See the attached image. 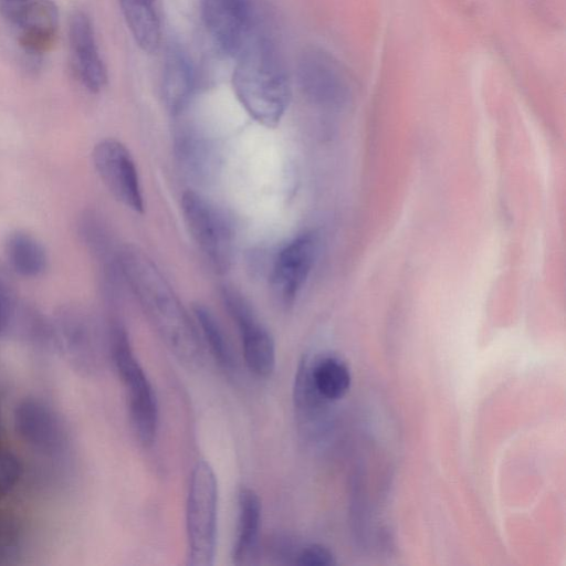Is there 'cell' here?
<instances>
[{"label": "cell", "mask_w": 566, "mask_h": 566, "mask_svg": "<svg viewBox=\"0 0 566 566\" xmlns=\"http://www.w3.org/2000/svg\"><path fill=\"white\" fill-rule=\"evenodd\" d=\"M317 252V237L310 231L295 235L277 251L270 271V287L282 307L294 305L314 268Z\"/></svg>", "instance_id": "cell-8"}, {"label": "cell", "mask_w": 566, "mask_h": 566, "mask_svg": "<svg viewBox=\"0 0 566 566\" xmlns=\"http://www.w3.org/2000/svg\"><path fill=\"white\" fill-rule=\"evenodd\" d=\"M92 157L98 176L113 197L132 211L143 213V189L128 148L117 139L105 138L95 145Z\"/></svg>", "instance_id": "cell-9"}, {"label": "cell", "mask_w": 566, "mask_h": 566, "mask_svg": "<svg viewBox=\"0 0 566 566\" xmlns=\"http://www.w3.org/2000/svg\"><path fill=\"white\" fill-rule=\"evenodd\" d=\"M180 163L198 180H208L217 170L214 145L202 132L190 125L180 126L175 136Z\"/></svg>", "instance_id": "cell-17"}, {"label": "cell", "mask_w": 566, "mask_h": 566, "mask_svg": "<svg viewBox=\"0 0 566 566\" xmlns=\"http://www.w3.org/2000/svg\"><path fill=\"white\" fill-rule=\"evenodd\" d=\"M335 564L333 553L326 546L317 543L298 547L294 559L296 566H333Z\"/></svg>", "instance_id": "cell-23"}, {"label": "cell", "mask_w": 566, "mask_h": 566, "mask_svg": "<svg viewBox=\"0 0 566 566\" xmlns=\"http://www.w3.org/2000/svg\"><path fill=\"white\" fill-rule=\"evenodd\" d=\"M116 260L120 275L165 346L185 367L200 368L205 350L199 329L156 264L134 245L123 247Z\"/></svg>", "instance_id": "cell-1"}, {"label": "cell", "mask_w": 566, "mask_h": 566, "mask_svg": "<svg viewBox=\"0 0 566 566\" xmlns=\"http://www.w3.org/2000/svg\"><path fill=\"white\" fill-rule=\"evenodd\" d=\"M14 424L21 438L43 451L56 449L61 442V428L51 409L39 400L21 401L14 412Z\"/></svg>", "instance_id": "cell-15"}, {"label": "cell", "mask_w": 566, "mask_h": 566, "mask_svg": "<svg viewBox=\"0 0 566 566\" xmlns=\"http://www.w3.org/2000/svg\"><path fill=\"white\" fill-rule=\"evenodd\" d=\"M295 73L301 93L315 105L338 108L349 97L347 72L323 49H305L297 59Z\"/></svg>", "instance_id": "cell-6"}, {"label": "cell", "mask_w": 566, "mask_h": 566, "mask_svg": "<svg viewBox=\"0 0 566 566\" xmlns=\"http://www.w3.org/2000/svg\"><path fill=\"white\" fill-rule=\"evenodd\" d=\"M25 2L27 0H0V13L12 25Z\"/></svg>", "instance_id": "cell-25"}, {"label": "cell", "mask_w": 566, "mask_h": 566, "mask_svg": "<svg viewBox=\"0 0 566 566\" xmlns=\"http://www.w3.org/2000/svg\"><path fill=\"white\" fill-rule=\"evenodd\" d=\"M69 43L74 72L91 93L101 92L107 83V71L101 57L90 17L83 11L72 14Z\"/></svg>", "instance_id": "cell-12"}, {"label": "cell", "mask_w": 566, "mask_h": 566, "mask_svg": "<svg viewBox=\"0 0 566 566\" xmlns=\"http://www.w3.org/2000/svg\"><path fill=\"white\" fill-rule=\"evenodd\" d=\"M201 15L217 48L233 57L254 32L251 0H201Z\"/></svg>", "instance_id": "cell-10"}, {"label": "cell", "mask_w": 566, "mask_h": 566, "mask_svg": "<svg viewBox=\"0 0 566 566\" xmlns=\"http://www.w3.org/2000/svg\"><path fill=\"white\" fill-rule=\"evenodd\" d=\"M4 251L12 270L23 277H36L46 269L43 245L25 231L11 232L6 240Z\"/></svg>", "instance_id": "cell-19"}, {"label": "cell", "mask_w": 566, "mask_h": 566, "mask_svg": "<svg viewBox=\"0 0 566 566\" xmlns=\"http://www.w3.org/2000/svg\"><path fill=\"white\" fill-rule=\"evenodd\" d=\"M31 71L40 67L43 55L52 46L59 28V10L52 0H27L12 24Z\"/></svg>", "instance_id": "cell-11"}, {"label": "cell", "mask_w": 566, "mask_h": 566, "mask_svg": "<svg viewBox=\"0 0 566 566\" xmlns=\"http://www.w3.org/2000/svg\"><path fill=\"white\" fill-rule=\"evenodd\" d=\"M10 316V304L3 293L0 292V334L8 325Z\"/></svg>", "instance_id": "cell-26"}, {"label": "cell", "mask_w": 566, "mask_h": 566, "mask_svg": "<svg viewBox=\"0 0 566 566\" xmlns=\"http://www.w3.org/2000/svg\"><path fill=\"white\" fill-rule=\"evenodd\" d=\"M232 88L258 124L275 128L291 102V85L273 42L254 31L235 56Z\"/></svg>", "instance_id": "cell-2"}, {"label": "cell", "mask_w": 566, "mask_h": 566, "mask_svg": "<svg viewBox=\"0 0 566 566\" xmlns=\"http://www.w3.org/2000/svg\"><path fill=\"white\" fill-rule=\"evenodd\" d=\"M22 475L19 458L0 444V503L14 490Z\"/></svg>", "instance_id": "cell-22"}, {"label": "cell", "mask_w": 566, "mask_h": 566, "mask_svg": "<svg viewBox=\"0 0 566 566\" xmlns=\"http://www.w3.org/2000/svg\"><path fill=\"white\" fill-rule=\"evenodd\" d=\"M126 25L142 51L156 52L163 38L160 0H118Z\"/></svg>", "instance_id": "cell-16"}, {"label": "cell", "mask_w": 566, "mask_h": 566, "mask_svg": "<svg viewBox=\"0 0 566 566\" xmlns=\"http://www.w3.org/2000/svg\"><path fill=\"white\" fill-rule=\"evenodd\" d=\"M237 536L232 548V563L235 566H251L259 557V538L262 520V503L251 488L241 486L238 491Z\"/></svg>", "instance_id": "cell-14"}, {"label": "cell", "mask_w": 566, "mask_h": 566, "mask_svg": "<svg viewBox=\"0 0 566 566\" xmlns=\"http://www.w3.org/2000/svg\"><path fill=\"white\" fill-rule=\"evenodd\" d=\"M192 313L199 326L201 339L207 344L214 361L223 373L233 376L238 369V361L219 321L209 307L200 303L192 306Z\"/></svg>", "instance_id": "cell-20"}, {"label": "cell", "mask_w": 566, "mask_h": 566, "mask_svg": "<svg viewBox=\"0 0 566 566\" xmlns=\"http://www.w3.org/2000/svg\"><path fill=\"white\" fill-rule=\"evenodd\" d=\"M112 360L127 391L132 427L144 448H150L158 430V402L154 388L132 348L126 329L118 323L109 328Z\"/></svg>", "instance_id": "cell-3"}, {"label": "cell", "mask_w": 566, "mask_h": 566, "mask_svg": "<svg viewBox=\"0 0 566 566\" xmlns=\"http://www.w3.org/2000/svg\"><path fill=\"white\" fill-rule=\"evenodd\" d=\"M221 298L239 331L248 369L259 378H269L276 361L275 343L271 333L261 323L248 300L235 289L223 286Z\"/></svg>", "instance_id": "cell-7"}, {"label": "cell", "mask_w": 566, "mask_h": 566, "mask_svg": "<svg viewBox=\"0 0 566 566\" xmlns=\"http://www.w3.org/2000/svg\"><path fill=\"white\" fill-rule=\"evenodd\" d=\"M327 402L312 382L310 358L303 357L297 366L293 386L295 418L301 434H315Z\"/></svg>", "instance_id": "cell-18"}, {"label": "cell", "mask_w": 566, "mask_h": 566, "mask_svg": "<svg viewBox=\"0 0 566 566\" xmlns=\"http://www.w3.org/2000/svg\"><path fill=\"white\" fill-rule=\"evenodd\" d=\"M310 375L316 391L328 402L343 398L352 382L347 365L334 355L310 359Z\"/></svg>", "instance_id": "cell-21"}, {"label": "cell", "mask_w": 566, "mask_h": 566, "mask_svg": "<svg viewBox=\"0 0 566 566\" xmlns=\"http://www.w3.org/2000/svg\"><path fill=\"white\" fill-rule=\"evenodd\" d=\"M18 530L13 522L0 516V557L7 555L17 544Z\"/></svg>", "instance_id": "cell-24"}, {"label": "cell", "mask_w": 566, "mask_h": 566, "mask_svg": "<svg viewBox=\"0 0 566 566\" xmlns=\"http://www.w3.org/2000/svg\"><path fill=\"white\" fill-rule=\"evenodd\" d=\"M218 482L203 459L195 464L186 505L187 565L212 566L217 545Z\"/></svg>", "instance_id": "cell-4"}, {"label": "cell", "mask_w": 566, "mask_h": 566, "mask_svg": "<svg viewBox=\"0 0 566 566\" xmlns=\"http://www.w3.org/2000/svg\"><path fill=\"white\" fill-rule=\"evenodd\" d=\"M160 87L168 112L172 116L182 114L193 97L196 75L192 60L179 42L172 41L166 46Z\"/></svg>", "instance_id": "cell-13"}, {"label": "cell", "mask_w": 566, "mask_h": 566, "mask_svg": "<svg viewBox=\"0 0 566 566\" xmlns=\"http://www.w3.org/2000/svg\"><path fill=\"white\" fill-rule=\"evenodd\" d=\"M181 213L190 235L214 272L224 274L233 258V231L226 216L200 193L187 190Z\"/></svg>", "instance_id": "cell-5"}]
</instances>
